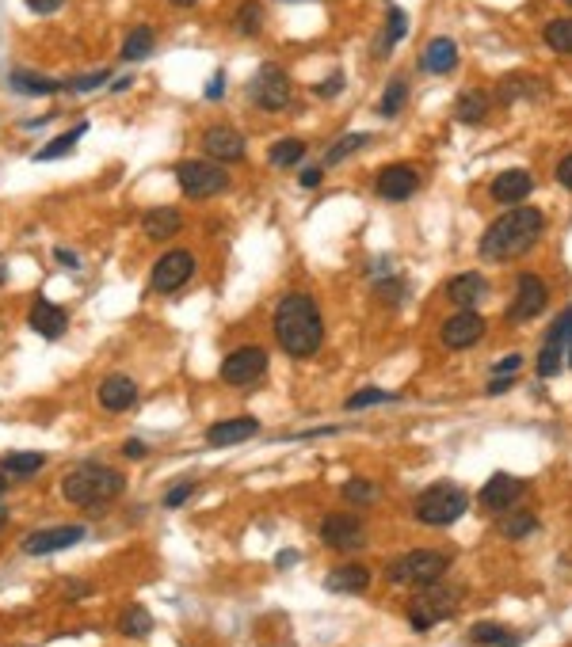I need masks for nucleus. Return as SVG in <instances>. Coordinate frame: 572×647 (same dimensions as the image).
Here are the masks:
<instances>
[{
	"label": "nucleus",
	"mask_w": 572,
	"mask_h": 647,
	"mask_svg": "<svg viewBox=\"0 0 572 647\" xmlns=\"http://www.w3.org/2000/svg\"><path fill=\"white\" fill-rule=\"evenodd\" d=\"M275 339L290 358H313L325 343V320L309 293H286L275 309Z\"/></svg>",
	"instance_id": "1"
},
{
	"label": "nucleus",
	"mask_w": 572,
	"mask_h": 647,
	"mask_svg": "<svg viewBox=\"0 0 572 647\" xmlns=\"http://www.w3.org/2000/svg\"><path fill=\"white\" fill-rule=\"evenodd\" d=\"M542 229H546L542 210L512 206L507 213H500L489 229H484L477 252H481V259H489V263H504V259H515L523 252H531L535 241L542 236Z\"/></svg>",
	"instance_id": "2"
},
{
	"label": "nucleus",
	"mask_w": 572,
	"mask_h": 647,
	"mask_svg": "<svg viewBox=\"0 0 572 647\" xmlns=\"http://www.w3.org/2000/svg\"><path fill=\"white\" fill-rule=\"evenodd\" d=\"M126 488V477L111 465H77L66 484H61V495L77 507H96V503H111L119 499Z\"/></svg>",
	"instance_id": "3"
},
{
	"label": "nucleus",
	"mask_w": 572,
	"mask_h": 647,
	"mask_svg": "<svg viewBox=\"0 0 572 647\" xmlns=\"http://www.w3.org/2000/svg\"><path fill=\"white\" fill-rule=\"evenodd\" d=\"M465 510H470V495L458 484H432L416 499V518L423 526H454Z\"/></svg>",
	"instance_id": "4"
},
{
	"label": "nucleus",
	"mask_w": 572,
	"mask_h": 647,
	"mask_svg": "<svg viewBox=\"0 0 572 647\" xmlns=\"http://www.w3.org/2000/svg\"><path fill=\"white\" fill-rule=\"evenodd\" d=\"M442 571H447V556L435 549H416V552H405L400 560H393L386 575L397 587H432V582L442 579Z\"/></svg>",
	"instance_id": "5"
},
{
	"label": "nucleus",
	"mask_w": 572,
	"mask_h": 647,
	"mask_svg": "<svg viewBox=\"0 0 572 647\" xmlns=\"http://www.w3.org/2000/svg\"><path fill=\"white\" fill-rule=\"evenodd\" d=\"M458 613V591L454 587H439V582H432V587H420V594L409 601V621L416 632H428L435 629L439 621H447Z\"/></svg>",
	"instance_id": "6"
},
{
	"label": "nucleus",
	"mask_w": 572,
	"mask_h": 647,
	"mask_svg": "<svg viewBox=\"0 0 572 647\" xmlns=\"http://www.w3.org/2000/svg\"><path fill=\"white\" fill-rule=\"evenodd\" d=\"M176 183L187 199H210V194H218L229 187V176L225 168L214 164V160H183L176 168Z\"/></svg>",
	"instance_id": "7"
},
{
	"label": "nucleus",
	"mask_w": 572,
	"mask_h": 647,
	"mask_svg": "<svg viewBox=\"0 0 572 647\" xmlns=\"http://www.w3.org/2000/svg\"><path fill=\"white\" fill-rule=\"evenodd\" d=\"M264 374H267V351L256 347V343L229 351L225 362H222V381H225V385H237V388L256 385Z\"/></svg>",
	"instance_id": "8"
},
{
	"label": "nucleus",
	"mask_w": 572,
	"mask_h": 647,
	"mask_svg": "<svg viewBox=\"0 0 572 647\" xmlns=\"http://www.w3.org/2000/svg\"><path fill=\"white\" fill-rule=\"evenodd\" d=\"M195 274V255L176 248V252H164L157 263H153V274H150V290L153 293H176L187 278Z\"/></svg>",
	"instance_id": "9"
},
{
	"label": "nucleus",
	"mask_w": 572,
	"mask_h": 647,
	"mask_svg": "<svg viewBox=\"0 0 572 647\" xmlns=\"http://www.w3.org/2000/svg\"><path fill=\"white\" fill-rule=\"evenodd\" d=\"M248 99L260 107V111H283V107L290 103V80L283 69H275V65H264V69L256 73V80L248 84Z\"/></svg>",
	"instance_id": "10"
},
{
	"label": "nucleus",
	"mask_w": 572,
	"mask_h": 647,
	"mask_svg": "<svg viewBox=\"0 0 572 647\" xmlns=\"http://www.w3.org/2000/svg\"><path fill=\"white\" fill-rule=\"evenodd\" d=\"M321 541L336 552H359L367 545V526L359 522L355 514H328L321 522Z\"/></svg>",
	"instance_id": "11"
},
{
	"label": "nucleus",
	"mask_w": 572,
	"mask_h": 647,
	"mask_svg": "<svg viewBox=\"0 0 572 647\" xmlns=\"http://www.w3.org/2000/svg\"><path fill=\"white\" fill-rule=\"evenodd\" d=\"M565 354L572 358V309H565L554 328H549V339H546V347L538 354V377H554L561 370Z\"/></svg>",
	"instance_id": "12"
},
{
	"label": "nucleus",
	"mask_w": 572,
	"mask_h": 647,
	"mask_svg": "<svg viewBox=\"0 0 572 647\" xmlns=\"http://www.w3.org/2000/svg\"><path fill=\"white\" fill-rule=\"evenodd\" d=\"M203 149H206V157L214 164H237L248 153V141L233 126H210L203 134Z\"/></svg>",
	"instance_id": "13"
},
{
	"label": "nucleus",
	"mask_w": 572,
	"mask_h": 647,
	"mask_svg": "<svg viewBox=\"0 0 572 647\" xmlns=\"http://www.w3.org/2000/svg\"><path fill=\"white\" fill-rule=\"evenodd\" d=\"M546 309V282L538 274H519V286H515V301L507 309V324H523V320H535Z\"/></svg>",
	"instance_id": "14"
},
{
	"label": "nucleus",
	"mask_w": 572,
	"mask_h": 647,
	"mask_svg": "<svg viewBox=\"0 0 572 647\" xmlns=\"http://www.w3.org/2000/svg\"><path fill=\"white\" fill-rule=\"evenodd\" d=\"M88 529L84 526H50V529H38L24 541V552L27 556H50V552H61V549H73L80 545Z\"/></svg>",
	"instance_id": "15"
},
{
	"label": "nucleus",
	"mask_w": 572,
	"mask_h": 647,
	"mask_svg": "<svg viewBox=\"0 0 572 647\" xmlns=\"http://www.w3.org/2000/svg\"><path fill=\"white\" fill-rule=\"evenodd\" d=\"M484 335V320L473 309H458L451 320H442V343L451 351H465Z\"/></svg>",
	"instance_id": "16"
},
{
	"label": "nucleus",
	"mask_w": 572,
	"mask_h": 647,
	"mask_svg": "<svg viewBox=\"0 0 572 647\" xmlns=\"http://www.w3.org/2000/svg\"><path fill=\"white\" fill-rule=\"evenodd\" d=\"M416 187H420V176H416L412 164H390V168L378 171V194H381V199H390V202L412 199Z\"/></svg>",
	"instance_id": "17"
},
{
	"label": "nucleus",
	"mask_w": 572,
	"mask_h": 647,
	"mask_svg": "<svg viewBox=\"0 0 572 647\" xmlns=\"http://www.w3.org/2000/svg\"><path fill=\"white\" fill-rule=\"evenodd\" d=\"M523 480H515V477H507V472H496V477H489V484L481 488V507L484 510H496V514H504V510H512L515 503H519V495H523Z\"/></svg>",
	"instance_id": "18"
},
{
	"label": "nucleus",
	"mask_w": 572,
	"mask_h": 647,
	"mask_svg": "<svg viewBox=\"0 0 572 647\" xmlns=\"http://www.w3.org/2000/svg\"><path fill=\"white\" fill-rule=\"evenodd\" d=\"M27 324H31V332H38L42 339H61V335H66V328H69V316H66V309H61V305H54V301L38 297L35 305H31Z\"/></svg>",
	"instance_id": "19"
},
{
	"label": "nucleus",
	"mask_w": 572,
	"mask_h": 647,
	"mask_svg": "<svg viewBox=\"0 0 572 647\" xmlns=\"http://www.w3.org/2000/svg\"><path fill=\"white\" fill-rule=\"evenodd\" d=\"M447 297L454 301L458 309H477L484 297H489V278L477 274V271H465L458 278L447 282Z\"/></svg>",
	"instance_id": "20"
},
{
	"label": "nucleus",
	"mask_w": 572,
	"mask_h": 647,
	"mask_svg": "<svg viewBox=\"0 0 572 647\" xmlns=\"http://www.w3.org/2000/svg\"><path fill=\"white\" fill-rule=\"evenodd\" d=\"M535 180H531V171H523V168H507L500 171V176L493 180V199L504 202V206H519L526 194H531Z\"/></svg>",
	"instance_id": "21"
},
{
	"label": "nucleus",
	"mask_w": 572,
	"mask_h": 647,
	"mask_svg": "<svg viewBox=\"0 0 572 647\" xmlns=\"http://www.w3.org/2000/svg\"><path fill=\"white\" fill-rule=\"evenodd\" d=\"M260 430V419H252V416H241V419H222V423H214L206 430V442L210 446H218V449H225V446H241L244 438H252Z\"/></svg>",
	"instance_id": "22"
},
{
	"label": "nucleus",
	"mask_w": 572,
	"mask_h": 647,
	"mask_svg": "<svg viewBox=\"0 0 572 647\" xmlns=\"http://www.w3.org/2000/svg\"><path fill=\"white\" fill-rule=\"evenodd\" d=\"M138 400V385L126 377V374H111V377H103L99 385V404L108 407V412H126Z\"/></svg>",
	"instance_id": "23"
},
{
	"label": "nucleus",
	"mask_w": 572,
	"mask_h": 647,
	"mask_svg": "<svg viewBox=\"0 0 572 647\" xmlns=\"http://www.w3.org/2000/svg\"><path fill=\"white\" fill-rule=\"evenodd\" d=\"M367 587H370V571L363 564H344V568L328 571V579H325V591H332V594H363Z\"/></svg>",
	"instance_id": "24"
},
{
	"label": "nucleus",
	"mask_w": 572,
	"mask_h": 647,
	"mask_svg": "<svg viewBox=\"0 0 572 647\" xmlns=\"http://www.w3.org/2000/svg\"><path fill=\"white\" fill-rule=\"evenodd\" d=\"M141 229L150 241H168V236H176L183 229V213L172 210V206H161V210H150L141 218Z\"/></svg>",
	"instance_id": "25"
},
{
	"label": "nucleus",
	"mask_w": 572,
	"mask_h": 647,
	"mask_svg": "<svg viewBox=\"0 0 572 647\" xmlns=\"http://www.w3.org/2000/svg\"><path fill=\"white\" fill-rule=\"evenodd\" d=\"M458 65V46L451 38H435V42H428V50L420 54V69L423 73H451Z\"/></svg>",
	"instance_id": "26"
},
{
	"label": "nucleus",
	"mask_w": 572,
	"mask_h": 647,
	"mask_svg": "<svg viewBox=\"0 0 572 647\" xmlns=\"http://www.w3.org/2000/svg\"><path fill=\"white\" fill-rule=\"evenodd\" d=\"M8 84H12V92H19V96H54V92L66 88V84L54 80V77L27 73V69H16V73L8 77Z\"/></svg>",
	"instance_id": "27"
},
{
	"label": "nucleus",
	"mask_w": 572,
	"mask_h": 647,
	"mask_svg": "<svg viewBox=\"0 0 572 647\" xmlns=\"http://www.w3.org/2000/svg\"><path fill=\"white\" fill-rule=\"evenodd\" d=\"M454 118L465 122V126L484 122V118H489V96H484V92H462L454 99Z\"/></svg>",
	"instance_id": "28"
},
{
	"label": "nucleus",
	"mask_w": 572,
	"mask_h": 647,
	"mask_svg": "<svg viewBox=\"0 0 572 647\" xmlns=\"http://www.w3.org/2000/svg\"><path fill=\"white\" fill-rule=\"evenodd\" d=\"M42 465H47V457H42V453H5V461H0V472H5V477H16V480H31Z\"/></svg>",
	"instance_id": "29"
},
{
	"label": "nucleus",
	"mask_w": 572,
	"mask_h": 647,
	"mask_svg": "<svg viewBox=\"0 0 572 647\" xmlns=\"http://www.w3.org/2000/svg\"><path fill=\"white\" fill-rule=\"evenodd\" d=\"M84 129H88V122H77L73 129H66V134L54 138L50 145H42L38 153H35V160H57V157H69L73 149H77V141L84 138Z\"/></svg>",
	"instance_id": "30"
},
{
	"label": "nucleus",
	"mask_w": 572,
	"mask_h": 647,
	"mask_svg": "<svg viewBox=\"0 0 572 647\" xmlns=\"http://www.w3.org/2000/svg\"><path fill=\"white\" fill-rule=\"evenodd\" d=\"M119 632H122V636H134V640H145V636L153 632V617H150V610L126 606V610L119 613Z\"/></svg>",
	"instance_id": "31"
},
{
	"label": "nucleus",
	"mask_w": 572,
	"mask_h": 647,
	"mask_svg": "<svg viewBox=\"0 0 572 647\" xmlns=\"http://www.w3.org/2000/svg\"><path fill=\"white\" fill-rule=\"evenodd\" d=\"M409 35V15L405 12H400V8H393L390 15H386V38H381L378 42V57H386L393 46H397V42L400 38H405Z\"/></svg>",
	"instance_id": "32"
},
{
	"label": "nucleus",
	"mask_w": 572,
	"mask_h": 647,
	"mask_svg": "<svg viewBox=\"0 0 572 647\" xmlns=\"http://www.w3.org/2000/svg\"><path fill=\"white\" fill-rule=\"evenodd\" d=\"M302 157H306V141H298V138L275 141V145H271V153H267V160H271L275 168H294Z\"/></svg>",
	"instance_id": "33"
},
{
	"label": "nucleus",
	"mask_w": 572,
	"mask_h": 647,
	"mask_svg": "<svg viewBox=\"0 0 572 647\" xmlns=\"http://www.w3.org/2000/svg\"><path fill=\"white\" fill-rule=\"evenodd\" d=\"M150 50H153V31L150 27H134L130 35H126V42H122V57L126 61L150 57Z\"/></svg>",
	"instance_id": "34"
},
{
	"label": "nucleus",
	"mask_w": 572,
	"mask_h": 647,
	"mask_svg": "<svg viewBox=\"0 0 572 647\" xmlns=\"http://www.w3.org/2000/svg\"><path fill=\"white\" fill-rule=\"evenodd\" d=\"M535 529H538L535 514H507V518H500V537H507V541H519V537L535 533Z\"/></svg>",
	"instance_id": "35"
},
{
	"label": "nucleus",
	"mask_w": 572,
	"mask_h": 647,
	"mask_svg": "<svg viewBox=\"0 0 572 647\" xmlns=\"http://www.w3.org/2000/svg\"><path fill=\"white\" fill-rule=\"evenodd\" d=\"M470 636H473L477 643H489V647H519V640H515V636H507V632L500 629V624H489V621L473 624Z\"/></svg>",
	"instance_id": "36"
},
{
	"label": "nucleus",
	"mask_w": 572,
	"mask_h": 647,
	"mask_svg": "<svg viewBox=\"0 0 572 647\" xmlns=\"http://www.w3.org/2000/svg\"><path fill=\"white\" fill-rule=\"evenodd\" d=\"M370 141H374L370 134H348V138H340V141H336V145L328 149L325 160H328V164H340V160H348L351 153H359V149H367Z\"/></svg>",
	"instance_id": "37"
},
{
	"label": "nucleus",
	"mask_w": 572,
	"mask_h": 647,
	"mask_svg": "<svg viewBox=\"0 0 572 647\" xmlns=\"http://www.w3.org/2000/svg\"><path fill=\"white\" fill-rule=\"evenodd\" d=\"M405 99H409V84H405V77H397V80H390V88H386V96H381L378 111L386 118H393L400 107H405Z\"/></svg>",
	"instance_id": "38"
},
{
	"label": "nucleus",
	"mask_w": 572,
	"mask_h": 647,
	"mask_svg": "<svg viewBox=\"0 0 572 647\" xmlns=\"http://www.w3.org/2000/svg\"><path fill=\"white\" fill-rule=\"evenodd\" d=\"M546 42H549V50L572 54V19H554V24L546 27Z\"/></svg>",
	"instance_id": "39"
},
{
	"label": "nucleus",
	"mask_w": 572,
	"mask_h": 647,
	"mask_svg": "<svg viewBox=\"0 0 572 647\" xmlns=\"http://www.w3.org/2000/svg\"><path fill=\"white\" fill-rule=\"evenodd\" d=\"M237 31L241 35H260L264 31V5H241L237 8Z\"/></svg>",
	"instance_id": "40"
},
{
	"label": "nucleus",
	"mask_w": 572,
	"mask_h": 647,
	"mask_svg": "<svg viewBox=\"0 0 572 647\" xmlns=\"http://www.w3.org/2000/svg\"><path fill=\"white\" fill-rule=\"evenodd\" d=\"M397 400L393 393H386V388H363V393L348 396V412H359V407H370V404H390Z\"/></svg>",
	"instance_id": "41"
},
{
	"label": "nucleus",
	"mask_w": 572,
	"mask_h": 647,
	"mask_svg": "<svg viewBox=\"0 0 572 647\" xmlns=\"http://www.w3.org/2000/svg\"><path fill=\"white\" fill-rule=\"evenodd\" d=\"M103 80H111V69H96V73L73 77V80L66 84V92H96V88H103Z\"/></svg>",
	"instance_id": "42"
},
{
	"label": "nucleus",
	"mask_w": 572,
	"mask_h": 647,
	"mask_svg": "<svg viewBox=\"0 0 572 647\" xmlns=\"http://www.w3.org/2000/svg\"><path fill=\"white\" fill-rule=\"evenodd\" d=\"M344 499L348 503H370V499H378V488L370 480H348L344 484Z\"/></svg>",
	"instance_id": "43"
},
{
	"label": "nucleus",
	"mask_w": 572,
	"mask_h": 647,
	"mask_svg": "<svg viewBox=\"0 0 572 647\" xmlns=\"http://www.w3.org/2000/svg\"><path fill=\"white\" fill-rule=\"evenodd\" d=\"M191 495H195V480H183V484H176L172 491L164 495V507H168V510H176V507H183V503L191 499Z\"/></svg>",
	"instance_id": "44"
},
{
	"label": "nucleus",
	"mask_w": 572,
	"mask_h": 647,
	"mask_svg": "<svg viewBox=\"0 0 572 647\" xmlns=\"http://www.w3.org/2000/svg\"><path fill=\"white\" fill-rule=\"evenodd\" d=\"M317 96H321V99H332V96H340L344 92V77L340 73H336V77H328L325 84H317V88H313Z\"/></svg>",
	"instance_id": "45"
},
{
	"label": "nucleus",
	"mask_w": 572,
	"mask_h": 647,
	"mask_svg": "<svg viewBox=\"0 0 572 647\" xmlns=\"http://www.w3.org/2000/svg\"><path fill=\"white\" fill-rule=\"evenodd\" d=\"M493 370H496V377H507V374H519V370H523V354H507V358H500V362L493 365Z\"/></svg>",
	"instance_id": "46"
},
{
	"label": "nucleus",
	"mask_w": 572,
	"mask_h": 647,
	"mask_svg": "<svg viewBox=\"0 0 572 647\" xmlns=\"http://www.w3.org/2000/svg\"><path fill=\"white\" fill-rule=\"evenodd\" d=\"M54 259H57V267L80 271V259H77V252H69V248H54Z\"/></svg>",
	"instance_id": "47"
},
{
	"label": "nucleus",
	"mask_w": 572,
	"mask_h": 647,
	"mask_svg": "<svg viewBox=\"0 0 572 647\" xmlns=\"http://www.w3.org/2000/svg\"><path fill=\"white\" fill-rule=\"evenodd\" d=\"M24 5L31 8V12H38V15H50V12H57L66 0H24Z\"/></svg>",
	"instance_id": "48"
},
{
	"label": "nucleus",
	"mask_w": 572,
	"mask_h": 647,
	"mask_svg": "<svg viewBox=\"0 0 572 647\" xmlns=\"http://www.w3.org/2000/svg\"><path fill=\"white\" fill-rule=\"evenodd\" d=\"M225 96V73H214L206 84V99H222Z\"/></svg>",
	"instance_id": "49"
},
{
	"label": "nucleus",
	"mask_w": 572,
	"mask_h": 647,
	"mask_svg": "<svg viewBox=\"0 0 572 647\" xmlns=\"http://www.w3.org/2000/svg\"><path fill=\"white\" fill-rule=\"evenodd\" d=\"M557 180H561V187H568V190H572V153L557 164Z\"/></svg>",
	"instance_id": "50"
},
{
	"label": "nucleus",
	"mask_w": 572,
	"mask_h": 647,
	"mask_svg": "<svg viewBox=\"0 0 572 647\" xmlns=\"http://www.w3.org/2000/svg\"><path fill=\"white\" fill-rule=\"evenodd\" d=\"M512 385H515L512 377H493L484 388H489V396H500V393H507V388H512Z\"/></svg>",
	"instance_id": "51"
},
{
	"label": "nucleus",
	"mask_w": 572,
	"mask_h": 647,
	"mask_svg": "<svg viewBox=\"0 0 572 647\" xmlns=\"http://www.w3.org/2000/svg\"><path fill=\"white\" fill-rule=\"evenodd\" d=\"M298 180H302V187H317V183H321V168H306Z\"/></svg>",
	"instance_id": "52"
},
{
	"label": "nucleus",
	"mask_w": 572,
	"mask_h": 647,
	"mask_svg": "<svg viewBox=\"0 0 572 647\" xmlns=\"http://www.w3.org/2000/svg\"><path fill=\"white\" fill-rule=\"evenodd\" d=\"M122 449H126V457H134V461H141V457H145V446H141L138 438H130V442H126Z\"/></svg>",
	"instance_id": "53"
},
{
	"label": "nucleus",
	"mask_w": 572,
	"mask_h": 647,
	"mask_svg": "<svg viewBox=\"0 0 572 647\" xmlns=\"http://www.w3.org/2000/svg\"><path fill=\"white\" fill-rule=\"evenodd\" d=\"M84 594H88V587H84V582H73V587H69V601H80Z\"/></svg>",
	"instance_id": "54"
},
{
	"label": "nucleus",
	"mask_w": 572,
	"mask_h": 647,
	"mask_svg": "<svg viewBox=\"0 0 572 647\" xmlns=\"http://www.w3.org/2000/svg\"><path fill=\"white\" fill-rule=\"evenodd\" d=\"M294 560H298V552H283V556H279V568H290Z\"/></svg>",
	"instance_id": "55"
},
{
	"label": "nucleus",
	"mask_w": 572,
	"mask_h": 647,
	"mask_svg": "<svg viewBox=\"0 0 572 647\" xmlns=\"http://www.w3.org/2000/svg\"><path fill=\"white\" fill-rule=\"evenodd\" d=\"M176 8H191V5H199V0H172Z\"/></svg>",
	"instance_id": "56"
},
{
	"label": "nucleus",
	"mask_w": 572,
	"mask_h": 647,
	"mask_svg": "<svg viewBox=\"0 0 572 647\" xmlns=\"http://www.w3.org/2000/svg\"><path fill=\"white\" fill-rule=\"evenodd\" d=\"M5 522H8V510H5V507H0V529H5Z\"/></svg>",
	"instance_id": "57"
},
{
	"label": "nucleus",
	"mask_w": 572,
	"mask_h": 647,
	"mask_svg": "<svg viewBox=\"0 0 572 647\" xmlns=\"http://www.w3.org/2000/svg\"><path fill=\"white\" fill-rule=\"evenodd\" d=\"M8 491V477H0V495H5Z\"/></svg>",
	"instance_id": "58"
},
{
	"label": "nucleus",
	"mask_w": 572,
	"mask_h": 647,
	"mask_svg": "<svg viewBox=\"0 0 572 647\" xmlns=\"http://www.w3.org/2000/svg\"><path fill=\"white\" fill-rule=\"evenodd\" d=\"M565 5H572V0H565Z\"/></svg>",
	"instance_id": "59"
}]
</instances>
